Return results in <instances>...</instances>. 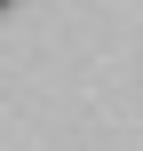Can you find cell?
I'll return each mask as SVG.
<instances>
[{"mask_svg": "<svg viewBox=\"0 0 143 151\" xmlns=\"http://www.w3.org/2000/svg\"><path fill=\"white\" fill-rule=\"evenodd\" d=\"M0 8H16V0H0Z\"/></svg>", "mask_w": 143, "mask_h": 151, "instance_id": "cell-1", "label": "cell"}]
</instances>
